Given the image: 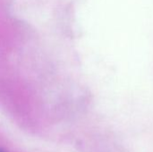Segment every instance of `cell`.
Instances as JSON below:
<instances>
[{
  "label": "cell",
  "instance_id": "6da1fadb",
  "mask_svg": "<svg viewBox=\"0 0 153 152\" xmlns=\"http://www.w3.org/2000/svg\"><path fill=\"white\" fill-rule=\"evenodd\" d=\"M0 152H5V151H3V150H2V149L0 148Z\"/></svg>",
  "mask_w": 153,
  "mask_h": 152
}]
</instances>
